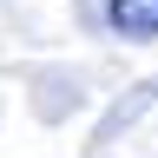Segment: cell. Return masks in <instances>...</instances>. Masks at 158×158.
Returning a JSON list of instances; mask_svg holds the SVG:
<instances>
[{
  "instance_id": "1",
  "label": "cell",
  "mask_w": 158,
  "mask_h": 158,
  "mask_svg": "<svg viewBox=\"0 0 158 158\" xmlns=\"http://www.w3.org/2000/svg\"><path fill=\"white\" fill-rule=\"evenodd\" d=\"M112 27L152 40V33H158V0H112Z\"/></svg>"
}]
</instances>
